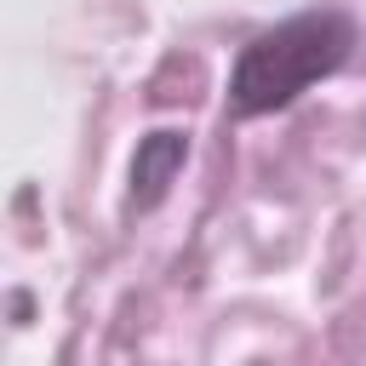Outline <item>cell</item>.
Masks as SVG:
<instances>
[{"label": "cell", "mask_w": 366, "mask_h": 366, "mask_svg": "<svg viewBox=\"0 0 366 366\" xmlns=\"http://www.w3.org/2000/svg\"><path fill=\"white\" fill-rule=\"evenodd\" d=\"M355 46V17L337 6L297 11L263 34H252L229 69V109L234 114H274L297 103L315 80L337 74Z\"/></svg>", "instance_id": "6da1fadb"}, {"label": "cell", "mask_w": 366, "mask_h": 366, "mask_svg": "<svg viewBox=\"0 0 366 366\" xmlns=\"http://www.w3.org/2000/svg\"><path fill=\"white\" fill-rule=\"evenodd\" d=\"M183 154H189V137L183 132H149L137 143V160H132V200L137 206H154L166 194V183L177 177Z\"/></svg>", "instance_id": "7a4b0ae2"}]
</instances>
